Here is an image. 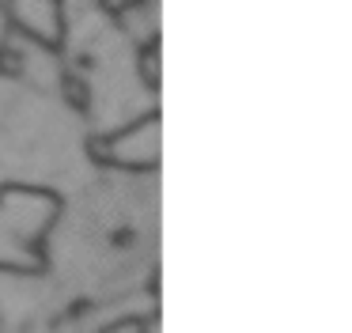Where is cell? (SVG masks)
<instances>
[{
	"mask_svg": "<svg viewBox=\"0 0 352 333\" xmlns=\"http://www.w3.org/2000/svg\"><path fill=\"white\" fill-rule=\"evenodd\" d=\"M0 4L38 42H46V45L61 42V8H57V0H0Z\"/></svg>",
	"mask_w": 352,
	"mask_h": 333,
	"instance_id": "obj_1",
	"label": "cell"
},
{
	"mask_svg": "<svg viewBox=\"0 0 352 333\" xmlns=\"http://www.w3.org/2000/svg\"><path fill=\"white\" fill-rule=\"evenodd\" d=\"M140 68H144V83L148 87H160V38H152V42L144 45V53H140Z\"/></svg>",
	"mask_w": 352,
	"mask_h": 333,
	"instance_id": "obj_2",
	"label": "cell"
},
{
	"mask_svg": "<svg viewBox=\"0 0 352 333\" xmlns=\"http://www.w3.org/2000/svg\"><path fill=\"white\" fill-rule=\"evenodd\" d=\"M65 91H69V103L72 106H80V110L87 106V87L76 80V76H69V80H65Z\"/></svg>",
	"mask_w": 352,
	"mask_h": 333,
	"instance_id": "obj_3",
	"label": "cell"
},
{
	"mask_svg": "<svg viewBox=\"0 0 352 333\" xmlns=\"http://www.w3.org/2000/svg\"><path fill=\"white\" fill-rule=\"evenodd\" d=\"M140 0H102V8H107V12H129V8H137Z\"/></svg>",
	"mask_w": 352,
	"mask_h": 333,
	"instance_id": "obj_4",
	"label": "cell"
},
{
	"mask_svg": "<svg viewBox=\"0 0 352 333\" xmlns=\"http://www.w3.org/2000/svg\"><path fill=\"white\" fill-rule=\"evenodd\" d=\"M0 68H4L8 76H16V72H19V61H16V53H4V50H0Z\"/></svg>",
	"mask_w": 352,
	"mask_h": 333,
	"instance_id": "obj_5",
	"label": "cell"
},
{
	"mask_svg": "<svg viewBox=\"0 0 352 333\" xmlns=\"http://www.w3.org/2000/svg\"><path fill=\"white\" fill-rule=\"evenodd\" d=\"M129 322H133V318H129ZM129 322H122V325H107L102 333H125V330H129Z\"/></svg>",
	"mask_w": 352,
	"mask_h": 333,
	"instance_id": "obj_6",
	"label": "cell"
},
{
	"mask_svg": "<svg viewBox=\"0 0 352 333\" xmlns=\"http://www.w3.org/2000/svg\"><path fill=\"white\" fill-rule=\"evenodd\" d=\"M4 19H8V12H4V4H0V45H4Z\"/></svg>",
	"mask_w": 352,
	"mask_h": 333,
	"instance_id": "obj_7",
	"label": "cell"
}]
</instances>
